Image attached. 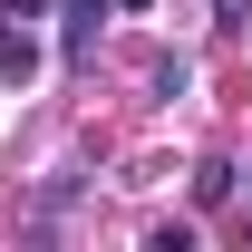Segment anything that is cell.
Returning a JSON list of instances; mask_svg holds the SVG:
<instances>
[{
	"label": "cell",
	"instance_id": "cell-1",
	"mask_svg": "<svg viewBox=\"0 0 252 252\" xmlns=\"http://www.w3.org/2000/svg\"><path fill=\"white\" fill-rule=\"evenodd\" d=\"M30 68H39V49H30V39H20V30H10V39H0V78H10V88H20V78H30Z\"/></svg>",
	"mask_w": 252,
	"mask_h": 252
},
{
	"label": "cell",
	"instance_id": "cell-2",
	"mask_svg": "<svg viewBox=\"0 0 252 252\" xmlns=\"http://www.w3.org/2000/svg\"><path fill=\"white\" fill-rule=\"evenodd\" d=\"M88 39H97V0H68V59H88Z\"/></svg>",
	"mask_w": 252,
	"mask_h": 252
},
{
	"label": "cell",
	"instance_id": "cell-3",
	"mask_svg": "<svg viewBox=\"0 0 252 252\" xmlns=\"http://www.w3.org/2000/svg\"><path fill=\"white\" fill-rule=\"evenodd\" d=\"M117 10H146V0H117Z\"/></svg>",
	"mask_w": 252,
	"mask_h": 252
}]
</instances>
